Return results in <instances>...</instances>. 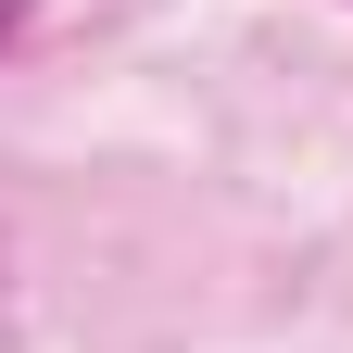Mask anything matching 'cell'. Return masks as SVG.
Here are the masks:
<instances>
[{"label": "cell", "instance_id": "cell-1", "mask_svg": "<svg viewBox=\"0 0 353 353\" xmlns=\"http://www.w3.org/2000/svg\"><path fill=\"white\" fill-rule=\"evenodd\" d=\"M26 13H38V0H0V51H13V38H26Z\"/></svg>", "mask_w": 353, "mask_h": 353}]
</instances>
